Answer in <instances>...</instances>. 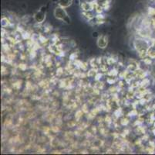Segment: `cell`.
Wrapping results in <instances>:
<instances>
[{"label": "cell", "instance_id": "obj_1", "mask_svg": "<svg viewBox=\"0 0 155 155\" xmlns=\"http://www.w3.org/2000/svg\"><path fill=\"white\" fill-rule=\"evenodd\" d=\"M97 44L99 47H101V48H104L107 44V39L105 36H101L100 38H99V40H98Z\"/></svg>", "mask_w": 155, "mask_h": 155}, {"label": "cell", "instance_id": "obj_2", "mask_svg": "<svg viewBox=\"0 0 155 155\" xmlns=\"http://www.w3.org/2000/svg\"><path fill=\"white\" fill-rule=\"evenodd\" d=\"M100 16H101L100 18H103V17H102L103 15H100ZM97 19H99V18H100V17H97Z\"/></svg>", "mask_w": 155, "mask_h": 155}]
</instances>
